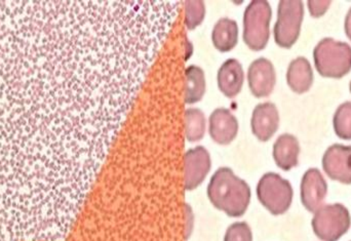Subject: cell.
<instances>
[{
    "mask_svg": "<svg viewBox=\"0 0 351 241\" xmlns=\"http://www.w3.org/2000/svg\"><path fill=\"white\" fill-rule=\"evenodd\" d=\"M206 196L219 211L230 218L245 215L251 203L252 192L247 183L237 177L230 168H218L210 177Z\"/></svg>",
    "mask_w": 351,
    "mask_h": 241,
    "instance_id": "cell-1",
    "label": "cell"
},
{
    "mask_svg": "<svg viewBox=\"0 0 351 241\" xmlns=\"http://www.w3.org/2000/svg\"><path fill=\"white\" fill-rule=\"evenodd\" d=\"M315 65L319 75L342 78L351 71V47L333 38H324L313 51Z\"/></svg>",
    "mask_w": 351,
    "mask_h": 241,
    "instance_id": "cell-2",
    "label": "cell"
},
{
    "mask_svg": "<svg viewBox=\"0 0 351 241\" xmlns=\"http://www.w3.org/2000/svg\"><path fill=\"white\" fill-rule=\"evenodd\" d=\"M272 10L269 2L254 0L243 12V40L251 51H263L269 41Z\"/></svg>",
    "mask_w": 351,
    "mask_h": 241,
    "instance_id": "cell-3",
    "label": "cell"
},
{
    "mask_svg": "<svg viewBox=\"0 0 351 241\" xmlns=\"http://www.w3.org/2000/svg\"><path fill=\"white\" fill-rule=\"evenodd\" d=\"M256 193L260 203L274 216L287 213L294 195L291 183L276 173H266L261 177Z\"/></svg>",
    "mask_w": 351,
    "mask_h": 241,
    "instance_id": "cell-4",
    "label": "cell"
},
{
    "mask_svg": "<svg viewBox=\"0 0 351 241\" xmlns=\"http://www.w3.org/2000/svg\"><path fill=\"white\" fill-rule=\"evenodd\" d=\"M311 225L322 241H338L350 230V212L341 203L323 205L315 212Z\"/></svg>",
    "mask_w": 351,
    "mask_h": 241,
    "instance_id": "cell-5",
    "label": "cell"
},
{
    "mask_svg": "<svg viewBox=\"0 0 351 241\" xmlns=\"http://www.w3.org/2000/svg\"><path fill=\"white\" fill-rule=\"evenodd\" d=\"M304 16L302 1H280L274 24V41L282 49H291L298 40Z\"/></svg>",
    "mask_w": 351,
    "mask_h": 241,
    "instance_id": "cell-6",
    "label": "cell"
},
{
    "mask_svg": "<svg viewBox=\"0 0 351 241\" xmlns=\"http://www.w3.org/2000/svg\"><path fill=\"white\" fill-rule=\"evenodd\" d=\"M212 168L210 152L204 146L190 148L183 157V187L186 191L195 190L204 183Z\"/></svg>",
    "mask_w": 351,
    "mask_h": 241,
    "instance_id": "cell-7",
    "label": "cell"
},
{
    "mask_svg": "<svg viewBox=\"0 0 351 241\" xmlns=\"http://www.w3.org/2000/svg\"><path fill=\"white\" fill-rule=\"evenodd\" d=\"M247 79L250 92L254 97L266 98L270 96L276 84L274 64L266 58L256 59L247 68Z\"/></svg>",
    "mask_w": 351,
    "mask_h": 241,
    "instance_id": "cell-8",
    "label": "cell"
},
{
    "mask_svg": "<svg viewBox=\"0 0 351 241\" xmlns=\"http://www.w3.org/2000/svg\"><path fill=\"white\" fill-rule=\"evenodd\" d=\"M323 168L332 180L351 184V146L334 144L324 154Z\"/></svg>",
    "mask_w": 351,
    "mask_h": 241,
    "instance_id": "cell-9",
    "label": "cell"
},
{
    "mask_svg": "<svg viewBox=\"0 0 351 241\" xmlns=\"http://www.w3.org/2000/svg\"><path fill=\"white\" fill-rule=\"evenodd\" d=\"M328 194V184L317 168H309L301 181L300 195L303 207L315 213L323 207Z\"/></svg>",
    "mask_w": 351,
    "mask_h": 241,
    "instance_id": "cell-10",
    "label": "cell"
},
{
    "mask_svg": "<svg viewBox=\"0 0 351 241\" xmlns=\"http://www.w3.org/2000/svg\"><path fill=\"white\" fill-rule=\"evenodd\" d=\"M280 127V113L271 102L260 103L252 113L251 129L260 142H267Z\"/></svg>",
    "mask_w": 351,
    "mask_h": 241,
    "instance_id": "cell-11",
    "label": "cell"
},
{
    "mask_svg": "<svg viewBox=\"0 0 351 241\" xmlns=\"http://www.w3.org/2000/svg\"><path fill=\"white\" fill-rule=\"evenodd\" d=\"M239 120L229 109L217 108L208 117V134L215 143L228 145L239 133Z\"/></svg>",
    "mask_w": 351,
    "mask_h": 241,
    "instance_id": "cell-12",
    "label": "cell"
},
{
    "mask_svg": "<svg viewBox=\"0 0 351 241\" xmlns=\"http://www.w3.org/2000/svg\"><path fill=\"white\" fill-rule=\"evenodd\" d=\"M245 72L239 60L231 58L226 60L219 68L217 84L220 92L227 98H235L241 92Z\"/></svg>",
    "mask_w": 351,
    "mask_h": 241,
    "instance_id": "cell-13",
    "label": "cell"
},
{
    "mask_svg": "<svg viewBox=\"0 0 351 241\" xmlns=\"http://www.w3.org/2000/svg\"><path fill=\"white\" fill-rule=\"evenodd\" d=\"M300 144L291 134H282L274 144L272 156L276 166L282 170H291L299 164Z\"/></svg>",
    "mask_w": 351,
    "mask_h": 241,
    "instance_id": "cell-14",
    "label": "cell"
},
{
    "mask_svg": "<svg viewBox=\"0 0 351 241\" xmlns=\"http://www.w3.org/2000/svg\"><path fill=\"white\" fill-rule=\"evenodd\" d=\"M287 84L296 94H304L313 84V71L308 60L298 57L293 60L287 71Z\"/></svg>",
    "mask_w": 351,
    "mask_h": 241,
    "instance_id": "cell-15",
    "label": "cell"
},
{
    "mask_svg": "<svg viewBox=\"0 0 351 241\" xmlns=\"http://www.w3.org/2000/svg\"><path fill=\"white\" fill-rule=\"evenodd\" d=\"M239 25L230 18H221L217 21L212 31V42L220 53H228L239 42Z\"/></svg>",
    "mask_w": 351,
    "mask_h": 241,
    "instance_id": "cell-16",
    "label": "cell"
},
{
    "mask_svg": "<svg viewBox=\"0 0 351 241\" xmlns=\"http://www.w3.org/2000/svg\"><path fill=\"white\" fill-rule=\"evenodd\" d=\"M185 103L193 105L199 102L206 94V82L204 70L199 66L190 65L185 69Z\"/></svg>",
    "mask_w": 351,
    "mask_h": 241,
    "instance_id": "cell-17",
    "label": "cell"
},
{
    "mask_svg": "<svg viewBox=\"0 0 351 241\" xmlns=\"http://www.w3.org/2000/svg\"><path fill=\"white\" fill-rule=\"evenodd\" d=\"M185 138L190 143L204 139L206 134V115L198 108H187L184 113Z\"/></svg>",
    "mask_w": 351,
    "mask_h": 241,
    "instance_id": "cell-18",
    "label": "cell"
},
{
    "mask_svg": "<svg viewBox=\"0 0 351 241\" xmlns=\"http://www.w3.org/2000/svg\"><path fill=\"white\" fill-rule=\"evenodd\" d=\"M334 131L342 140H351V102L340 105L334 114Z\"/></svg>",
    "mask_w": 351,
    "mask_h": 241,
    "instance_id": "cell-19",
    "label": "cell"
},
{
    "mask_svg": "<svg viewBox=\"0 0 351 241\" xmlns=\"http://www.w3.org/2000/svg\"><path fill=\"white\" fill-rule=\"evenodd\" d=\"M185 26L187 30L197 28L206 16V3L204 1H184Z\"/></svg>",
    "mask_w": 351,
    "mask_h": 241,
    "instance_id": "cell-20",
    "label": "cell"
},
{
    "mask_svg": "<svg viewBox=\"0 0 351 241\" xmlns=\"http://www.w3.org/2000/svg\"><path fill=\"white\" fill-rule=\"evenodd\" d=\"M223 241H253V232L247 222H235L227 228Z\"/></svg>",
    "mask_w": 351,
    "mask_h": 241,
    "instance_id": "cell-21",
    "label": "cell"
},
{
    "mask_svg": "<svg viewBox=\"0 0 351 241\" xmlns=\"http://www.w3.org/2000/svg\"><path fill=\"white\" fill-rule=\"evenodd\" d=\"M332 1H308L307 6H308L309 12L313 18H319L324 16L329 10Z\"/></svg>",
    "mask_w": 351,
    "mask_h": 241,
    "instance_id": "cell-22",
    "label": "cell"
},
{
    "mask_svg": "<svg viewBox=\"0 0 351 241\" xmlns=\"http://www.w3.org/2000/svg\"><path fill=\"white\" fill-rule=\"evenodd\" d=\"M344 29H346V35L351 41V8L346 14V23H344Z\"/></svg>",
    "mask_w": 351,
    "mask_h": 241,
    "instance_id": "cell-23",
    "label": "cell"
},
{
    "mask_svg": "<svg viewBox=\"0 0 351 241\" xmlns=\"http://www.w3.org/2000/svg\"><path fill=\"white\" fill-rule=\"evenodd\" d=\"M350 92H351V80H350Z\"/></svg>",
    "mask_w": 351,
    "mask_h": 241,
    "instance_id": "cell-24",
    "label": "cell"
}]
</instances>
